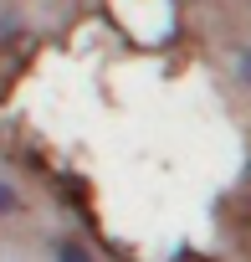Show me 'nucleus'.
Listing matches in <instances>:
<instances>
[{
    "label": "nucleus",
    "mask_w": 251,
    "mask_h": 262,
    "mask_svg": "<svg viewBox=\"0 0 251 262\" xmlns=\"http://www.w3.org/2000/svg\"><path fill=\"white\" fill-rule=\"evenodd\" d=\"M52 252H57V262H92V252H87V247H77V242H57Z\"/></svg>",
    "instance_id": "nucleus-1"
},
{
    "label": "nucleus",
    "mask_w": 251,
    "mask_h": 262,
    "mask_svg": "<svg viewBox=\"0 0 251 262\" xmlns=\"http://www.w3.org/2000/svg\"><path fill=\"white\" fill-rule=\"evenodd\" d=\"M6 211H16V190H11V185H0V216H6Z\"/></svg>",
    "instance_id": "nucleus-2"
},
{
    "label": "nucleus",
    "mask_w": 251,
    "mask_h": 262,
    "mask_svg": "<svg viewBox=\"0 0 251 262\" xmlns=\"http://www.w3.org/2000/svg\"><path fill=\"white\" fill-rule=\"evenodd\" d=\"M236 67H241V77L251 82V52H241V57H236Z\"/></svg>",
    "instance_id": "nucleus-3"
}]
</instances>
